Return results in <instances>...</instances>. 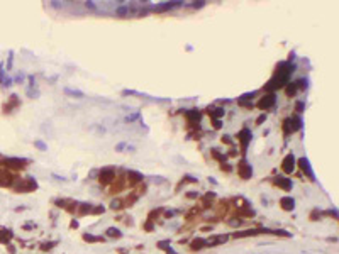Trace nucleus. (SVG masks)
Returning a JSON list of instances; mask_svg holds the SVG:
<instances>
[{
  "mask_svg": "<svg viewBox=\"0 0 339 254\" xmlns=\"http://www.w3.org/2000/svg\"><path fill=\"white\" fill-rule=\"evenodd\" d=\"M293 71H295V64H292V63H288V61L280 63V64L277 66V71H275L273 78L268 82V85H266L264 88L266 90H277V88L285 87V85L288 83L290 75L293 73Z\"/></svg>",
  "mask_w": 339,
  "mask_h": 254,
  "instance_id": "1",
  "label": "nucleus"
},
{
  "mask_svg": "<svg viewBox=\"0 0 339 254\" xmlns=\"http://www.w3.org/2000/svg\"><path fill=\"white\" fill-rule=\"evenodd\" d=\"M12 188L17 193H29V192H34V190L37 188V181H36L32 176H27V178L19 180L17 183H12Z\"/></svg>",
  "mask_w": 339,
  "mask_h": 254,
  "instance_id": "2",
  "label": "nucleus"
},
{
  "mask_svg": "<svg viewBox=\"0 0 339 254\" xmlns=\"http://www.w3.org/2000/svg\"><path fill=\"white\" fill-rule=\"evenodd\" d=\"M298 129H302V119L298 115H293V117H287L283 120V132L288 136V134H293L297 132Z\"/></svg>",
  "mask_w": 339,
  "mask_h": 254,
  "instance_id": "3",
  "label": "nucleus"
},
{
  "mask_svg": "<svg viewBox=\"0 0 339 254\" xmlns=\"http://www.w3.org/2000/svg\"><path fill=\"white\" fill-rule=\"evenodd\" d=\"M237 175L243 180H249L251 176H253V168H251V165L246 161V158H243L239 161V165H237Z\"/></svg>",
  "mask_w": 339,
  "mask_h": 254,
  "instance_id": "4",
  "label": "nucleus"
},
{
  "mask_svg": "<svg viewBox=\"0 0 339 254\" xmlns=\"http://www.w3.org/2000/svg\"><path fill=\"white\" fill-rule=\"evenodd\" d=\"M183 2H180V0H176V2H163V4H158V5H154V7H151L154 12H164V10H171V9H178L182 7Z\"/></svg>",
  "mask_w": 339,
  "mask_h": 254,
  "instance_id": "5",
  "label": "nucleus"
},
{
  "mask_svg": "<svg viewBox=\"0 0 339 254\" xmlns=\"http://www.w3.org/2000/svg\"><path fill=\"white\" fill-rule=\"evenodd\" d=\"M114 178H115V170H114V168H102V170H100V175H98L100 183L107 185V183H110Z\"/></svg>",
  "mask_w": 339,
  "mask_h": 254,
  "instance_id": "6",
  "label": "nucleus"
},
{
  "mask_svg": "<svg viewBox=\"0 0 339 254\" xmlns=\"http://www.w3.org/2000/svg\"><path fill=\"white\" fill-rule=\"evenodd\" d=\"M251 137H253V134H251V131L248 129V127L241 129V132L237 134V141H239V142H241V146H243V151H246L248 144L251 142Z\"/></svg>",
  "mask_w": 339,
  "mask_h": 254,
  "instance_id": "7",
  "label": "nucleus"
},
{
  "mask_svg": "<svg viewBox=\"0 0 339 254\" xmlns=\"http://www.w3.org/2000/svg\"><path fill=\"white\" fill-rule=\"evenodd\" d=\"M275 103H277V97L273 95V93H270V95L261 97V100L258 102V107L261 110H266V109H271Z\"/></svg>",
  "mask_w": 339,
  "mask_h": 254,
  "instance_id": "8",
  "label": "nucleus"
},
{
  "mask_svg": "<svg viewBox=\"0 0 339 254\" xmlns=\"http://www.w3.org/2000/svg\"><path fill=\"white\" fill-rule=\"evenodd\" d=\"M295 163H297V159H295V156L293 154H287L283 158V163H282V170H283L285 173H292L293 170H295Z\"/></svg>",
  "mask_w": 339,
  "mask_h": 254,
  "instance_id": "9",
  "label": "nucleus"
},
{
  "mask_svg": "<svg viewBox=\"0 0 339 254\" xmlns=\"http://www.w3.org/2000/svg\"><path fill=\"white\" fill-rule=\"evenodd\" d=\"M273 183H275V185H278L280 188H283L285 192L292 190V186H293L292 180H290V178H285V176H277V178L273 180Z\"/></svg>",
  "mask_w": 339,
  "mask_h": 254,
  "instance_id": "10",
  "label": "nucleus"
},
{
  "mask_svg": "<svg viewBox=\"0 0 339 254\" xmlns=\"http://www.w3.org/2000/svg\"><path fill=\"white\" fill-rule=\"evenodd\" d=\"M297 163L300 165L302 171H304V173H307V176H309L310 180H314V178H315V176H314V171H312V168H310V163H309V159H307V158H300V159L297 161Z\"/></svg>",
  "mask_w": 339,
  "mask_h": 254,
  "instance_id": "11",
  "label": "nucleus"
},
{
  "mask_svg": "<svg viewBox=\"0 0 339 254\" xmlns=\"http://www.w3.org/2000/svg\"><path fill=\"white\" fill-rule=\"evenodd\" d=\"M280 205H282V208H283V210L292 212V210L295 208V200L287 195V197H282V198H280Z\"/></svg>",
  "mask_w": 339,
  "mask_h": 254,
  "instance_id": "12",
  "label": "nucleus"
},
{
  "mask_svg": "<svg viewBox=\"0 0 339 254\" xmlns=\"http://www.w3.org/2000/svg\"><path fill=\"white\" fill-rule=\"evenodd\" d=\"M26 163H27L26 159H19V158H7L5 159V165L12 166V168H24Z\"/></svg>",
  "mask_w": 339,
  "mask_h": 254,
  "instance_id": "13",
  "label": "nucleus"
},
{
  "mask_svg": "<svg viewBox=\"0 0 339 254\" xmlns=\"http://www.w3.org/2000/svg\"><path fill=\"white\" fill-rule=\"evenodd\" d=\"M14 176L5 171H0V186H12Z\"/></svg>",
  "mask_w": 339,
  "mask_h": 254,
  "instance_id": "14",
  "label": "nucleus"
},
{
  "mask_svg": "<svg viewBox=\"0 0 339 254\" xmlns=\"http://www.w3.org/2000/svg\"><path fill=\"white\" fill-rule=\"evenodd\" d=\"M226 240H227V235H214V237L207 239V246H209V247H214V246H217V244H222V242H226Z\"/></svg>",
  "mask_w": 339,
  "mask_h": 254,
  "instance_id": "15",
  "label": "nucleus"
},
{
  "mask_svg": "<svg viewBox=\"0 0 339 254\" xmlns=\"http://www.w3.org/2000/svg\"><path fill=\"white\" fill-rule=\"evenodd\" d=\"M190 246H192V249H193V251H200L202 247H205V246H207V239L197 237V239H193L192 242H190Z\"/></svg>",
  "mask_w": 339,
  "mask_h": 254,
  "instance_id": "16",
  "label": "nucleus"
},
{
  "mask_svg": "<svg viewBox=\"0 0 339 254\" xmlns=\"http://www.w3.org/2000/svg\"><path fill=\"white\" fill-rule=\"evenodd\" d=\"M12 235L14 234L10 229H2V227H0V242H2V244H7L9 240L12 239Z\"/></svg>",
  "mask_w": 339,
  "mask_h": 254,
  "instance_id": "17",
  "label": "nucleus"
},
{
  "mask_svg": "<svg viewBox=\"0 0 339 254\" xmlns=\"http://www.w3.org/2000/svg\"><path fill=\"white\" fill-rule=\"evenodd\" d=\"M185 115L188 117L190 122H198L200 120V112L195 109H190V110H185Z\"/></svg>",
  "mask_w": 339,
  "mask_h": 254,
  "instance_id": "18",
  "label": "nucleus"
},
{
  "mask_svg": "<svg viewBox=\"0 0 339 254\" xmlns=\"http://www.w3.org/2000/svg\"><path fill=\"white\" fill-rule=\"evenodd\" d=\"M65 93L75 97V98H83V97H85V93H83L81 90H73V88H65Z\"/></svg>",
  "mask_w": 339,
  "mask_h": 254,
  "instance_id": "19",
  "label": "nucleus"
},
{
  "mask_svg": "<svg viewBox=\"0 0 339 254\" xmlns=\"http://www.w3.org/2000/svg\"><path fill=\"white\" fill-rule=\"evenodd\" d=\"M80 215H85V213H92L93 212V205L92 203H80Z\"/></svg>",
  "mask_w": 339,
  "mask_h": 254,
  "instance_id": "20",
  "label": "nucleus"
},
{
  "mask_svg": "<svg viewBox=\"0 0 339 254\" xmlns=\"http://www.w3.org/2000/svg\"><path fill=\"white\" fill-rule=\"evenodd\" d=\"M83 240H87V242H102L103 237L102 235H92V234H83Z\"/></svg>",
  "mask_w": 339,
  "mask_h": 254,
  "instance_id": "21",
  "label": "nucleus"
},
{
  "mask_svg": "<svg viewBox=\"0 0 339 254\" xmlns=\"http://www.w3.org/2000/svg\"><path fill=\"white\" fill-rule=\"evenodd\" d=\"M127 178H131V181H142V178H144V176H142L141 173L132 171V170H131V171H127Z\"/></svg>",
  "mask_w": 339,
  "mask_h": 254,
  "instance_id": "22",
  "label": "nucleus"
},
{
  "mask_svg": "<svg viewBox=\"0 0 339 254\" xmlns=\"http://www.w3.org/2000/svg\"><path fill=\"white\" fill-rule=\"evenodd\" d=\"M107 235H108V237H117V239H119V237H122V232L119 230V229H115V227H108V229H107Z\"/></svg>",
  "mask_w": 339,
  "mask_h": 254,
  "instance_id": "23",
  "label": "nucleus"
},
{
  "mask_svg": "<svg viewBox=\"0 0 339 254\" xmlns=\"http://www.w3.org/2000/svg\"><path fill=\"white\" fill-rule=\"evenodd\" d=\"M297 90H298V87H297V82L290 83V85L287 87V95H288V97L295 95V93H297Z\"/></svg>",
  "mask_w": 339,
  "mask_h": 254,
  "instance_id": "24",
  "label": "nucleus"
},
{
  "mask_svg": "<svg viewBox=\"0 0 339 254\" xmlns=\"http://www.w3.org/2000/svg\"><path fill=\"white\" fill-rule=\"evenodd\" d=\"M122 203H124V202H122L121 198H115V200H112V203H110V208H114V210H119V208H122V207H124Z\"/></svg>",
  "mask_w": 339,
  "mask_h": 254,
  "instance_id": "25",
  "label": "nucleus"
},
{
  "mask_svg": "<svg viewBox=\"0 0 339 254\" xmlns=\"http://www.w3.org/2000/svg\"><path fill=\"white\" fill-rule=\"evenodd\" d=\"M34 146L39 149V151H47V146L42 142V141H34Z\"/></svg>",
  "mask_w": 339,
  "mask_h": 254,
  "instance_id": "26",
  "label": "nucleus"
},
{
  "mask_svg": "<svg viewBox=\"0 0 339 254\" xmlns=\"http://www.w3.org/2000/svg\"><path fill=\"white\" fill-rule=\"evenodd\" d=\"M241 222H243V220H227V224H229L231 227H239Z\"/></svg>",
  "mask_w": 339,
  "mask_h": 254,
  "instance_id": "27",
  "label": "nucleus"
},
{
  "mask_svg": "<svg viewBox=\"0 0 339 254\" xmlns=\"http://www.w3.org/2000/svg\"><path fill=\"white\" fill-rule=\"evenodd\" d=\"M214 117H220V115H224V109H215V112H210Z\"/></svg>",
  "mask_w": 339,
  "mask_h": 254,
  "instance_id": "28",
  "label": "nucleus"
},
{
  "mask_svg": "<svg viewBox=\"0 0 339 254\" xmlns=\"http://www.w3.org/2000/svg\"><path fill=\"white\" fill-rule=\"evenodd\" d=\"M54 244H56V242H44V244H42V251H47V249H51Z\"/></svg>",
  "mask_w": 339,
  "mask_h": 254,
  "instance_id": "29",
  "label": "nucleus"
},
{
  "mask_svg": "<svg viewBox=\"0 0 339 254\" xmlns=\"http://www.w3.org/2000/svg\"><path fill=\"white\" fill-rule=\"evenodd\" d=\"M304 107H305V103H304V102H297V105H295L297 112H304Z\"/></svg>",
  "mask_w": 339,
  "mask_h": 254,
  "instance_id": "30",
  "label": "nucleus"
},
{
  "mask_svg": "<svg viewBox=\"0 0 339 254\" xmlns=\"http://www.w3.org/2000/svg\"><path fill=\"white\" fill-rule=\"evenodd\" d=\"M124 147H127V144H126V142H119V144L115 146V151H119V152H121L122 149H124Z\"/></svg>",
  "mask_w": 339,
  "mask_h": 254,
  "instance_id": "31",
  "label": "nucleus"
},
{
  "mask_svg": "<svg viewBox=\"0 0 339 254\" xmlns=\"http://www.w3.org/2000/svg\"><path fill=\"white\" fill-rule=\"evenodd\" d=\"M136 119H139V114H132V115H129L126 120H127V122H132V120H136Z\"/></svg>",
  "mask_w": 339,
  "mask_h": 254,
  "instance_id": "32",
  "label": "nucleus"
},
{
  "mask_svg": "<svg viewBox=\"0 0 339 254\" xmlns=\"http://www.w3.org/2000/svg\"><path fill=\"white\" fill-rule=\"evenodd\" d=\"M266 120V114H261V115L256 119V124H261V122H264Z\"/></svg>",
  "mask_w": 339,
  "mask_h": 254,
  "instance_id": "33",
  "label": "nucleus"
},
{
  "mask_svg": "<svg viewBox=\"0 0 339 254\" xmlns=\"http://www.w3.org/2000/svg\"><path fill=\"white\" fill-rule=\"evenodd\" d=\"M222 142H226V144H232V141H231V136H222Z\"/></svg>",
  "mask_w": 339,
  "mask_h": 254,
  "instance_id": "34",
  "label": "nucleus"
},
{
  "mask_svg": "<svg viewBox=\"0 0 339 254\" xmlns=\"http://www.w3.org/2000/svg\"><path fill=\"white\" fill-rule=\"evenodd\" d=\"M205 5V2H198V4H192L190 7H193V9H200V7H203Z\"/></svg>",
  "mask_w": 339,
  "mask_h": 254,
  "instance_id": "35",
  "label": "nucleus"
},
{
  "mask_svg": "<svg viewBox=\"0 0 339 254\" xmlns=\"http://www.w3.org/2000/svg\"><path fill=\"white\" fill-rule=\"evenodd\" d=\"M173 215H175V212H173V210H168V212L164 213V217H166V219H171Z\"/></svg>",
  "mask_w": 339,
  "mask_h": 254,
  "instance_id": "36",
  "label": "nucleus"
},
{
  "mask_svg": "<svg viewBox=\"0 0 339 254\" xmlns=\"http://www.w3.org/2000/svg\"><path fill=\"white\" fill-rule=\"evenodd\" d=\"M85 5H87L88 9H92V10H95V9H97V7H95V4H93V2H87Z\"/></svg>",
  "mask_w": 339,
  "mask_h": 254,
  "instance_id": "37",
  "label": "nucleus"
},
{
  "mask_svg": "<svg viewBox=\"0 0 339 254\" xmlns=\"http://www.w3.org/2000/svg\"><path fill=\"white\" fill-rule=\"evenodd\" d=\"M198 193H187V198H197Z\"/></svg>",
  "mask_w": 339,
  "mask_h": 254,
  "instance_id": "38",
  "label": "nucleus"
}]
</instances>
